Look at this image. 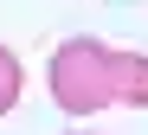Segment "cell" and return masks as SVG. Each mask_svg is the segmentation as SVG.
Returning a JSON list of instances; mask_svg holds the SVG:
<instances>
[{
    "label": "cell",
    "instance_id": "6da1fadb",
    "mask_svg": "<svg viewBox=\"0 0 148 135\" xmlns=\"http://www.w3.org/2000/svg\"><path fill=\"white\" fill-rule=\"evenodd\" d=\"M45 84L64 116H97L110 103L148 110V51H122L103 39H64L45 64Z\"/></svg>",
    "mask_w": 148,
    "mask_h": 135
},
{
    "label": "cell",
    "instance_id": "7a4b0ae2",
    "mask_svg": "<svg viewBox=\"0 0 148 135\" xmlns=\"http://www.w3.org/2000/svg\"><path fill=\"white\" fill-rule=\"evenodd\" d=\"M19 97H26V64H19L13 51L0 45V116H7V110H19Z\"/></svg>",
    "mask_w": 148,
    "mask_h": 135
},
{
    "label": "cell",
    "instance_id": "3957f363",
    "mask_svg": "<svg viewBox=\"0 0 148 135\" xmlns=\"http://www.w3.org/2000/svg\"><path fill=\"white\" fill-rule=\"evenodd\" d=\"M71 135H90V129H71Z\"/></svg>",
    "mask_w": 148,
    "mask_h": 135
}]
</instances>
